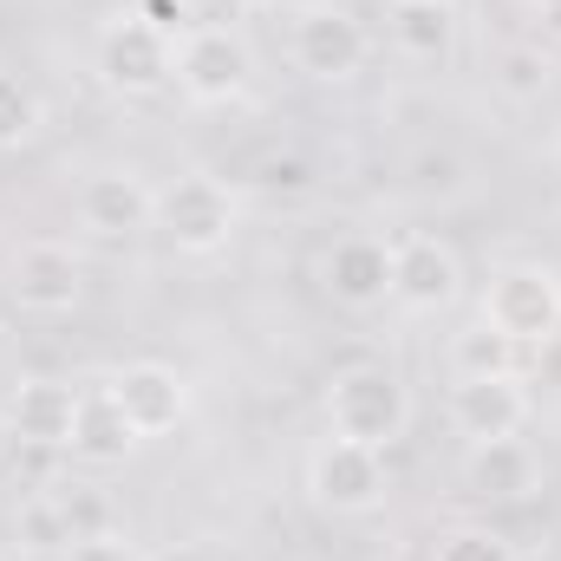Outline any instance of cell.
<instances>
[{"label":"cell","mask_w":561,"mask_h":561,"mask_svg":"<svg viewBox=\"0 0 561 561\" xmlns=\"http://www.w3.org/2000/svg\"><path fill=\"white\" fill-rule=\"evenodd\" d=\"M477 320L490 333H503L523 353H542L561 333V275L542 262H503L490 268L483 294H477Z\"/></svg>","instance_id":"1"},{"label":"cell","mask_w":561,"mask_h":561,"mask_svg":"<svg viewBox=\"0 0 561 561\" xmlns=\"http://www.w3.org/2000/svg\"><path fill=\"white\" fill-rule=\"evenodd\" d=\"M327 431L366 450H392L412 431V386L392 366H346L327 386Z\"/></svg>","instance_id":"2"},{"label":"cell","mask_w":561,"mask_h":561,"mask_svg":"<svg viewBox=\"0 0 561 561\" xmlns=\"http://www.w3.org/2000/svg\"><path fill=\"white\" fill-rule=\"evenodd\" d=\"M92 66L105 79V92H118V99H157L176 79V39L157 33L138 7H118L99 26V39H92Z\"/></svg>","instance_id":"3"},{"label":"cell","mask_w":561,"mask_h":561,"mask_svg":"<svg viewBox=\"0 0 561 561\" xmlns=\"http://www.w3.org/2000/svg\"><path fill=\"white\" fill-rule=\"evenodd\" d=\"M157 236L176 249V255H222L236 242V196L222 176L209 170H190L176 183L157 190Z\"/></svg>","instance_id":"4"},{"label":"cell","mask_w":561,"mask_h":561,"mask_svg":"<svg viewBox=\"0 0 561 561\" xmlns=\"http://www.w3.org/2000/svg\"><path fill=\"white\" fill-rule=\"evenodd\" d=\"M307 496L327 516H373V510H386V496H392L386 450H366V444L327 431L307 450Z\"/></svg>","instance_id":"5"},{"label":"cell","mask_w":561,"mask_h":561,"mask_svg":"<svg viewBox=\"0 0 561 561\" xmlns=\"http://www.w3.org/2000/svg\"><path fill=\"white\" fill-rule=\"evenodd\" d=\"M287 59H294L307 79H320V85H346V79L366 72L373 39H366V26H359L346 7H333V0H300L294 20H287Z\"/></svg>","instance_id":"6"},{"label":"cell","mask_w":561,"mask_h":561,"mask_svg":"<svg viewBox=\"0 0 561 561\" xmlns=\"http://www.w3.org/2000/svg\"><path fill=\"white\" fill-rule=\"evenodd\" d=\"M255 79V53L242 39V26H216V20H196L183 39H176V85L190 105H229L242 99Z\"/></svg>","instance_id":"7"},{"label":"cell","mask_w":561,"mask_h":561,"mask_svg":"<svg viewBox=\"0 0 561 561\" xmlns=\"http://www.w3.org/2000/svg\"><path fill=\"white\" fill-rule=\"evenodd\" d=\"M7 294H13L20 313H39V320L72 313L79 294H85V262H79L66 242L33 236V242H20V249L7 255Z\"/></svg>","instance_id":"8"},{"label":"cell","mask_w":561,"mask_h":561,"mask_svg":"<svg viewBox=\"0 0 561 561\" xmlns=\"http://www.w3.org/2000/svg\"><path fill=\"white\" fill-rule=\"evenodd\" d=\"M320 287L346 313H379L392 300V242L386 236H366V229L333 236L327 255H320Z\"/></svg>","instance_id":"9"},{"label":"cell","mask_w":561,"mask_h":561,"mask_svg":"<svg viewBox=\"0 0 561 561\" xmlns=\"http://www.w3.org/2000/svg\"><path fill=\"white\" fill-rule=\"evenodd\" d=\"M105 392L118 399V412L138 431V444H157V437H170L176 424L190 419V379H183L176 366H163V359H131V366H118V373L105 379Z\"/></svg>","instance_id":"10"},{"label":"cell","mask_w":561,"mask_h":561,"mask_svg":"<svg viewBox=\"0 0 561 561\" xmlns=\"http://www.w3.org/2000/svg\"><path fill=\"white\" fill-rule=\"evenodd\" d=\"M463 300V262L444 236H399L392 242V307L405 313H450Z\"/></svg>","instance_id":"11"},{"label":"cell","mask_w":561,"mask_h":561,"mask_svg":"<svg viewBox=\"0 0 561 561\" xmlns=\"http://www.w3.org/2000/svg\"><path fill=\"white\" fill-rule=\"evenodd\" d=\"M0 431L20 444V450H72V431H79V386L72 379H20L7 399H0Z\"/></svg>","instance_id":"12"},{"label":"cell","mask_w":561,"mask_h":561,"mask_svg":"<svg viewBox=\"0 0 561 561\" xmlns=\"http://www.w3.org/2000/svg\"><path fill=\"white\" fill-rule=\"evenodd\" d=\"M72 209H79V229L99 242H131L144 229H157V190L138 170H92L79 183Z\"/></svg>","instance_id":"13"},{"label":"cell","mask_w":561,"mask_h":561,"mask_svg":"<svg viewBox=\"0 0 561 561\" xmlns=\"http://www.w3.org/2000/svg\"><path fill=\"white\" fill-rule=\"evenodd\" d=\"M450 431L463 444H490V437H523V424L536 419V399L523 386V373L510 379H450Z\"/></svg>","instance_id":"14"},{"label":"cell","mask_w":561,"mask_h":561,"mask_svg":"<svg viewBox=\"0 0 561 561\" xmlns=\"http://www.w3.org/2000/svg\"><path fill=\"white\" fill-rule=\"evenodd\" d=\"M463 490L483 503H529L542 490V457L523 437H490L463 450Z\"/></svg>","instance_id":"15"},{"label":"cell","mask_w":561,"mask_h":561,"mask_svg":"<svg viewBox=\"0 0 561 561\" xmlns=\"http://www.w3.org/2000/svg\"><path fill=\"white\" fill-rule=\"evenodd\" d=\"M386 33L412 66H444L457 46V7L450 0H392Z\"/></svg>","instance_id":"16"},{"label":"cell","mask_w":561,"mask_h":561,"mask_svg":"<svg viewBox=\"0 0 561 561\" xmlns=\"http://www.w3.org/2000/svg\"><path fill=\"white\" fill-rule=\"evenodd\" d=\"M138 450V431L125 424L118 399L105 386H79V431H72V457L85 463H125Z\"/></svg>","instance_id":"17"},{"label":"cell","mask_w":561,"mask_h":561,"mask_svg":"<svg viewBox=\"0 0 561 561\" xmlns=\"http://www.w3.org/2000/svg\"><path fill=\"white\" fill-rule=\"evenodd\" d=\"M13 542L26 561H46V556H66L79 542V516L59 490H33L13 503Z\"/></svg>","instance_id":"18"},{"label":"cell","mask_w":561,"mask_h":561,"mask_svg":"<svg viewBox=\"0 0 561 561\" xmlns=\"http://www.w3.org/2000/svg\"><path fill=\"white\" fill-rule=\"evenodd\" d=\"M444 366H450V379H510V373H523V346H510L503 333H490L483 320H470L463 333H450Z\"/></svg>","instance_id":"19"},{"label":"cell","mask_w":561,"mask_h":561,"mask_svg":"<svg viewBox=\"0 0 561 561\" xmlns=\"http://www.w3.org/2000/svg\"><path fill=\"white\" fill-rule=\"evenodd\" d=\"M39 125H46V105H39V92L20 79V72H0V150H20V144L39 138Z\"/></svg>","instance_id":"20"},{"label":"cell","mask_w":561,"mask_h":561,"mask_svg":"<svg viewBox=\"0 0 561 561\" xmlns=\"http://www.w3.org/2000/svg\"><path fill=\"white\" fill-rule=\"evenodd\" d=\"M431 561H516V542L490 523H450V529H437Z\"/></svg>","instance_id":"21"},{"label":"cell","mask_w":561,"mask_h":561,"mask_svg":"<svg viewBox=\"0 0 561 561\" xmlns=\"http://www.w3.org/2000/svg\"><path fill=\"white\" fill-rule=\"evenodd\" d=\"M549 79H556V59L542 53V39H536V46H503V53H496V85H503L510 99H542Z\"/></svg>","instance_id":"22"},{"label":"cell","mask_w":561,"mask_h":561,"mask_svg":"<svg viewBox=\"0 0 561 561\" xmlns=\"http://www.w3.org/2000/svg\"><path fill=\"white\" fill-rule=\"evenodd\" d=\"M255 190L262 196H307L313 170H307V157H262L255 163Z\"/></svg>","instance_id":"23"},{"label":"cell","mask_w":561,"mask_h":561,"mask_svg":"<svg viewBox=\"0 0 561 561\" xmlns=\"http://www.w3.org/2000/svg\"><path fill=\"white\" fill-rule=\"evenodd\" d=\"M59 561H150V556H144L131 536H118V529H92V536H79Z\"/></svg>","instance_id":"24"},{"label":"cell","mask_w":561,"mask_h":561,"mask_svg":"<svg viewBox=\"0 0 561 561\" xmlns=\"http://www.w3.org/2000/svg\"><path fill=\"white\" fill-rule=\"evenodd\" d=\"M138 13L157 26V33H170V39H183V33L196 26V13H190L183 0H138Z\"/></svg>","instance_id":"25"},{"label":"cell","mask_w":561,"mask_h":561,"mask_svg":"<svg viewBox=\"0 0 561 561\" xmlns=\"http://www.w3.org/2000/svg\"><path fill=\"white\" fill-rule=\"evenodd\" d=\"M529 13H536V39L542 46H561V0H536Z\"/></svg>","instance_id":"26"},{"label":"cell","mask_w":561,"mask_h":561,"mask_svg":"<svg viewBox=\"0 0 561 561\" xmlns=\"http://www.w3.org/2000/svg\"><path fill=\"white\" fill-rule=\"evenodd\" d=\"M516 561H561L556 549H516Z\"/></svg>","instance_id":"27"},{"label":"cell","mask_w":561,"mask_h":561,"mask_svg":"<svg viewBox=\"0 0 561 561\" xmlns=\"http://www.w3.org/2000/svg\"><path fill=\"white\" fill-rule=\"evenodd\" d=\"M150 561H203L196 549H170V556H150Z\"/></svg>","instance_id":"28"},{"label":"cell","mask_w":561,"mask_h":561,"mask_svg":"<svg viewBox=\"0 0 561 561\" xmlns=\"http://www.w3.org/2000/svg\"><path fill=\"white\" fill-rule=\"evenodd\" d=\"M236 7H242V13H262V7H275V0H236Z\"/></svg>","instance_id":"29"},{"label":"cell","mask_w":561,"mask_h":561,"mask_svg":"<svg viewBox=\"0 0 561 561\" xmlns=\"http://www.w3.org/2000/svg\"><path fill=\"white\" fill-rule=\"evenodd\" d=\"M183 7H190V13H203V7H209V0H183Z\"/></svg>","instance_id":"30"},{"label":"cell","mask_w":561,"mask_h":561,"mask_svg":"<svg viewBox=\"0 0 561 561\" xmlns=\"http://www.w3.org/2000/svg\"><path fill=\"white\" fill-rule=\"evenodd\" d=\"M0 561H20V556H13V549H7V542H0Z\"/></svg>","instance_id":"31"},{"label":"cell","mask_w":561,"mask_h":561,"mask_svg":"<svg viewBox=\"0 0 561 561\" xmlns=\"http://www.w3.org/2000/svg\"><path fill=\"white\" fill-rule=\"evenodd\" d=\"M0 399H7V392H0Z\"/></svg>","instance_id":"32"},{"label":"cell","mask_w":561,"mask_h":561,"mask_svg":"<svg viewBox=\"0 0 561 561\" xmlns=\"http://www.w3.org/2000/svg\"><path fill=\"white\" fill-rule=\"evenodd\" d=\"M529 7H536V0H529Z\"/></svg>","instance_id":"33"}]
</instances>
